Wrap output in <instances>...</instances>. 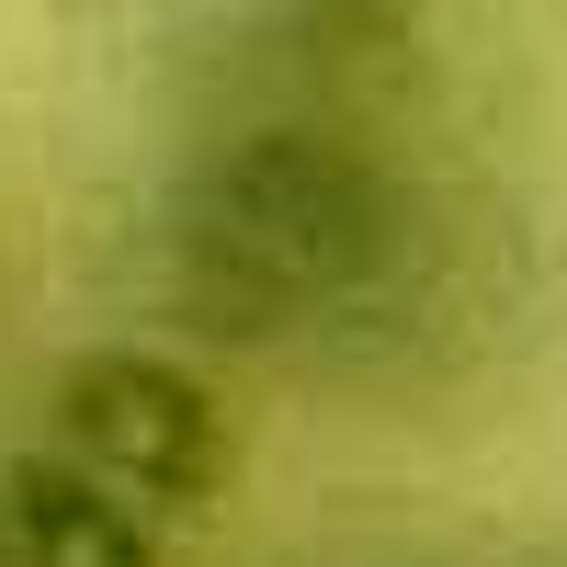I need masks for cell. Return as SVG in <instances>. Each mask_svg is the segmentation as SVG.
I'll return each instance as SVG.
<instances>
[{"mask_svg": "<svg viewBox=\"0 0 567 567\" xmlns=\"http://www.w3.org/2000/svg\"><path fill=\"white\" fill-rule=\"evenodd\" d=\"M0 567H171V523H148L80 454L34 443L0 465Z\"/></svg>", "mask_w": 567, "mask_h": 567, "instance_id": "obj_3", "label": "cell"}, {"mask_svg": "<svg viewBox=\"0 0 567 567\" xmlns=\"http://www.w3.org/2000/svg\"><path fill=\"white\" fill-rule=\"evenodd\" d=\"M58 454H80L103 488H125L148 523H205L239 477V432L194 363L148 341H91L58 374Z\"/></svg>", "mask_w": 567, "mask_h": 567, "instance_id": "obj_2", "label": "cell"}, {"mask_svg": "<svg viewBox=\"0 0 567 567\" xmlns=\"http://www.w3.org/2000/svg\"><path fill=\"white\" fill-rule=\"evenodd\" d=\"M409 239V194L386 159L341 148L329 125H239L227 148H205L171 194V250L182 284L227 329H284L363 296Z\"/></svg>", "mask_w": 567, "mask_h": 567, "instance_id": "obj_1", "label": "cell"}, {"mask_svg": "<svg viewBox=\"0 0 567 567\" xmlns=\"http://www.w3.org/2000/svg\"><path fill=\"white\" fill-rule=\"evenodd\" d=\"M239 12L307 58H374V45H409L432 23V0H239Z\"/></svg>", "mask_w": 567, "mask_h": 567, "instance_id": "obj_4", "label": "cell"}]
</instances>
